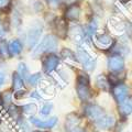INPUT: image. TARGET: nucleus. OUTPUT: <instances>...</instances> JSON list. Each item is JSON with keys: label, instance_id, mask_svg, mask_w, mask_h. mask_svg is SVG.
Segmentation results:
<instances>
[{"label": "nucleus", "instance_id": "nucleus-1", "mask_svg": "<svg viewBox=\"0 0 132 132\" xmlns=\"http://www.w3.org/2000/svg\"><path fill=\"white\" fill-rule=\"evenodd\" d=\"M57 46H59V40H57V38L52 34H48L45 36L42 40V42L38 45V47L34 50L32 55L34 59H36V57H39L40 55H42L43 53L54 52L55 50H57Z\"/></svg>", "mask_w": 132, "mask_h": 132}, {"label": "nucleus", "instance_id": "nucleus-2", "mask_svg": "<svg viewBox=\"0 0 132 132\" xmlns=\"http://www.w3.org/2000/svg\"><path fill=\"white\" fill-rule=\"evenodd\" d=\"M76 92L81 101H88L92 97V90L89 86V78L85 74H80L77 78Z\"/></svg>", "mask_w": 132, "mask_h": 132}, {"label": "nucleus", "instance_id": "nucleus-3", "mask_svg": "<svg viewBox=\"0 0 132 132\" xmlns=\"http://www.w3.org/2000/svg\"><path fill=\"white\" fill-rule=\"evenodd\" d=\"M77 59L78 61L80 62V64L82 65L86 71L88 72H93L95 67H96V62H97V59L95 57L92 53H89L87 50L84 48V47H78L77 50Z\"/></svg>", "mask_w": 132, "mask_h": 132}, {"label": "nucleus", "instance_id": "nucleus-4", "mask_svg": "<svg viewBox=\"0 0 132 132\" xmlns=\"http://www.w3.org/2000/svg\"><path fill=\"white\" fill-rule=\"evenodd\" d=\"M42 30H43V28L39 23L33 24V26L29 29L28 34H27V42H28V46L30 48H32L38 43L40 36L42 34Z\"/></svg>", "mask_w": 132, "mask_h": 132}, {"label": "nucleus", "instance_id": "nucleus-5", "mask_svg": "<svg viewBox=\"0 0 132 132\" xmlns=\"http://www.w3.org/2000/svg\"><path fill=\"white\" fill-rule=\"evenodd\" d=\"M68 34H69V36H71V39L76 44L84 45L86 34H85V30L80 26H78V24H73L68 30Z\"/></svg>", "mask_w": 132, "mask_h": 132}, {"label": "nucleus", "instance_id": "nucleus-6", "mask_svg": "<svg viewBox=\"0 0 132 132\" xmlns=\"http://www.w3.org/2000/svg\"><path fill=\"white\" fill-rule=\"evenodd\" d=\"M85 113L94 122H96L97 120H99V119L102 118L106 114L104 109L98 105H88L85 108Z\"/></svg>", "mask_w": 132, "mask_h": 132}, {"label": "nucleus", "instance_id": "nucleus-7", "mask_svg": "<svg viewBox=\"0 0 132 132\" xmlns=\"http://www.w3.org/2000/svg\"><path fill=\"white\" fill-rule=\"evenodd\" d=\"M60 64V57L55 54H50L43 60V71L46 74H51L54 69L57 68Z\"/></svg>", "mask_w": 132, "mask_h": 132}, {"label": "nucleus", "instance_id": "nucleus-8", "mask_svg": "<svg viewBox=\"0 0 132 132\" xmlns=\"http://www.w3.org/2000/svg\"><path fill=\"white\" fill-rule=\"evenodd\" d=\"M107 65H108L109 71H111L112 73L121 72L123 67H125V60H123V57L121 55L116 54L109 57Z\"/></svg>", "mask_w": 132, "mask_h": 132}, {"label": "nucleus", "instance_id": "nucleus-9", "mask_svg": "<svg viewBox=\"0 0 132 132\" xmlns=\"http://www.w3.org/2000/svg\"><path fill=\"white\" fill-rule=\"evenodd\" d=\"M112 95L116 99V101H117L118 104H120V102L128 99V96H129V88H128V86L125 84L114 85V87L112 88Z\"/></svg>", "mask_w": 132, "mask_h": 132}, {"label": "nucleus", "instance_id": "nucleus-10", "mask_svg": "<svg viewBox=\"0 0 132 132\" xmlns=\"http://www.w3.org/2000/svg\"><path fill=\"white\" fill-rule=\"evenodd\" d=\"M114 40L109 34H100L95 38V45L100 50H108L112 47Z\"/></svg>", "mask_w": 132, "mask_h": 132}, {"label": "nucleus", "instance_id": "nucleus-11", "mask_svg": "<svg viewBox=\"0 0 132 132\" xmlns=\"http://www.w3.org/2000/svg\"><path fill=\"white\" fill-rule=\"evenodd\" d=\"M30 122L38 128H42V129H52V128H54L55 125L57 123V118L53 117L51 119H47V120H40L38 118L31 117Z\"/></svg>", "mask_w": 132, "mask_h": 132}, {"label": "nucleus", "instance_id": "nucleus-12", "mask_svg": "<svg viewBox=\"0 0 132 132\" xmlns=\"http://www.w3.org/2000/svg\"><path fill=\"white\" fill-rule=\"evenodd\" d=\"M95 126L101 130H107L112 128L114 125V118L113 116H109V114H105L102 118H100L99 120H97L96 122H94Z\"/></svg>", "mask_w": 132, "mask_h": 132}, {"label": "nucleus", "instance_id": "nucleus-13", "mask_svg": "<svg viewBox=\"0 0 132 132\" xmlns=\"http://www.w3.org/2000/svg\"><path fill=\"white\" fill-rule=\"evenodd\" d=\"M80 16V8L78 5L68 6L65 10V19L68 21H77Z\"/></svg>", "mask_w": 132, "mask_h": 132}, {"label": "nucleus", "instance_id": "nucleus-14", "mask_svg": "<svg viewBox=\"0 0 132 132\" xmlns=\"http://www.w3.org/2000/svg\"><path fill=\"white\" fill-rule=\"evenodd\" d=\"M54 29L57 33V35L60 36V38L64 39L66 35H67L68 33V28H67V23L64 19H56L55 22H54Z\"/></svg>", "mask_w": 132, "mask_h": 132}, {"label": "nucleus", "instance_id": "nucleus-15", "mask_svg": "<svg viewBox=\"0 0 132 132\" xmlns=\"http://www.w3.org/2000/svg\"><path fill=\"white\" fill-rule=\"evenodd\" d=\"M80 122V119L77 114L75 113H71L66 117V120H65V130L67 132H71L73 130H75L77 126L79 125Z\"/></svg>", "mask_w": 132, "mask_h": 132}, {"label": "nucleus", "instance_id": "nucleus-16", "mask_svg": "<svg viewBox=\"0 0 132 132\" xmlns=\"http://www.w3.org/2000/svg\"><path fill=\"white\" fill-rule=\"evenodd\" d=\"M118 111L122 117H128L129 114L132 113V100L130 99H126L125 101H122L119 104Z\"/></svg>", "mask_w": 132, "mask_h": 132}, {"label": "nucleus", "instance_id": "nucleus-17", "mask_svg": "<svg viewBox=\"0 0 132 132\" xmlns=\"http://www.w3.org/2000/svg\"><path fill=\"white\" fill-rule=\"evenodd\" d=\"M109 28L116 34H121L125 31V24L117 18H112L109 20Z\"/></svg>", "mask_w": 132, "mask_h": 132}, {"label": "nucleus", "instance_id": "nucleus-18", "mask_svg": "<svg viewBox=\"0 0 132 132\" xmlns=\"http://www.w3.org/2000/svg\"><path fill=\"white\" fill-rule=\"evenodd\" d=\"M8 50H9L10 56H16L22 52V43L19 40H12L8 44Z\"/></svg>", "mask_w": 132, "mask_h": 132}, {"label": "nucleus", "instance_id": "nucleus-19", "mask_svg": "<svg viewBox=\"0 0 132 132\" xmlns=\"http://www.w3.org/2000/svg\"><path fill=\"white\" fill-rule=\"evenodd\" d=\"M12 87L15 90V93L24 89V79L18 73H13L12 75Z\"/></svg>", "mask_w": 132, "mask_h": 132}, {"label": "nucleus", "instance_id": "nucleus-20", "mask_svg": "<svg viewBox=\"0 0 132 132\" xmlns=\"http://www.w3.org/2000/svg\"><path fill=\"white\" fill-rule=\"evenodd\" d=\"M61 54H62V57H63L66 62H71V63H77L78 62L77 55H75V53L68 48H64Z\"/></svg>", "mask_w": 132, "mask_h": 132}, {"label": "nucleus", "instance_id": "nucleus-21", "mask_svg": "<svg viewBox=\"0 0 132 132\" xmlns=\"http://www.w3.org/2000/svg\"><path fill=\"white\" fill-rule=\"evenodd\" d=\"M96 84H97V86L100 89H102V90H108L110 82H109V80L107 79V78L104 75H98L97 78H96Z\"/></svg>", "mask_w": 132, "mask_h": 132}, {"label": "nucleus", "instance_id": "nucleus-22", "mask_svg": "<svg viewBox=\"0 0 132 132\" xmlns=\"http://www.w3.org/2000/svg\"><path fill=\"white\" fill-rule=\"evenodd\" d=\"M20 76H21L23 79H29L30 77V73H29V69L27 67V65L24 63H19V66H18V72Z\"/></svg>", "mask_w": 132, "mask_h": 132}, {"label": "nucleus", "instance_id": "nucleus-23", "mask_svg": "<svg viewBox=\"0 0 132 132\" xmlns=\"http://www.w3.org/2000/svg\"><path fill=\"white\" fill-rule=\"evenodd\" d=\"M96 30H97V23L95 21H92L87 26V28H86V31H85L86 36H88V38L92 39L95 35V33H96Z\"/></svg>", "mask_w": 132, "mask_h": 132}, {"label": "nucleus", "instance_id": "nucleus-24", "mask_svg": "<svg viewBox=\"0 0 132 132\" xmlns=\"http://www.w3.org/2000/svg\"><path fill=\"white\" fill-rule=\"evenodd\" d=\"M36 109H38V107H36L35 104H28V105H24L21 110L23 111L24 113L27 114H34L36 112Z\"/></svg>", "mask_w": 132, "mask_h": 132}, {"label": "nucleus", "instance_id": "nucleus-25", "mask_svg": "<svg viewBox=\"0 0 132 132\" xmlns=\"http://www.w3.org/2000/svg\"><path fill=\"white\" fill-rule=\"evenodd\" d=\"M41 79H42V76H41L40 73H36V74H33V75H31L30 77H29V84H30L31 86H38L40 84Z\"/></svg>", "mask_w": 132, "mask_h": 132}, {"label": "nucleus", "instance_id": "nucleus-26", "mask_svg": "<svg viewBox=\"0 0 132 132\" xmlns=\"http://www.w3.org/2000/svg\"><path fill=\"white\" fill-rule=\"evenodd\" d=\"M0 54L5 57L10 56L9 50H8V44L5 40H1V39H0Z\"/></svg>", "mask_w": 132, "mask_h": 132}, {"label": "nucleus", "instance_id": "nucleus-27", "mask_svg": "<svg viewBox=\"0 0 132 132\" xmlns=\"http://www.w3.org/2000/svg\"><path fill=\"white\" fill-rule=\"evenodd\" d=\"M53 109V104L52 102H46V104H44L43 107L41 108V113L43 116H48L51 113V111Z\"/></svg>", "mask_w": 132, "mask_h": 132}, {"label": "nucleus", "instance_id": "nucleus-28", "mask_svg": "<svg viewBox=\"0 0 132 132\" xmlns=\"http://www.w3.org/2000/svg\"><path fill=\"white\" fill-rule=\"evenodd\" d=\"M11 6V0H0V11H6Z\"/></svg>", "mask_w": 132, "mask_h": 132}, {"label": "nucleus", "instance_id": "nucleus-29", "mask_svg": "<svg viewBox=\"0 0 132 132\" xmlns=\"http://www.w3.org/2000/svg\"><path fill=\"white\" fill-rule=\"evenodd\" d=\"M11 100H12V95L10 92H6L5 94H3L2 96V101L5 102L6 106H9L11 104Z\"/></svg>", "mask_w": 132, "mask_h": 132}, {"label": "nucleus", "instance_id": "nucleus-30", "mask_svg": "<svg viewBox=\"0 0 132 132\" xmlns=\"http://www.w3.org/2000/svg\"><path fill=\"white\" fill-rule=\"evenodd\" d=\"M125 8H126V10H127V13L132 16V1L127 2L126 5H125Z\"/></svg>", "mask_w": 132, "mask_h": 132}, {"label": "nucleus", "instance_id": "nucleus-31", "mask_svg": "<svg viewBox=\"0 0 132 132\" xmlns=\"http://www.w3.org/2000/svg\"><path fill=\"white\" fill-rule=\"evenodd\" d=\"M62 0H47V2L51 5L52 7H57L61 3Z\"/></svg>", "mask_w": 132, "mask_h": 132}, {"label": "nucleus", "instance_id": "nucleus-32", "mask_svg": "<svg viewBox=\"0 0 132 132\" xmlns=\"http://www.w3.org/2000/svg\"><path fill=\"white\" fill-rule=\"evenodd\" d=\"M6 81V74L0 71V85H2Z\"/></svg>", "mask_w": 132, "mask_h": 132}, {"label": "nucleus", "instance_id": "nucleus-33", "mask_svg": "<svg viewBox=\"0 0 132 132\" xmlns=\"http://www.w3.org/2000/svg\"><path fill=\"white\" fill-rule=\"evenodd\" d=\"M5 28L2 27V24H1V21H0V38H1V36H3L5 35Z\"/></svg>", "mask_w": 132, "mask_h": 132}, {"label": "nucleus", "instance_id": "nucleus-34", "mask_svg": "<svg viewBox=\"0 0 132 132\" xmlns=\"http://www.w3.org/2000/svg\"><path fill=\"white\" fill-rule=\"evenodd\" d=\"M78 0H65V2L67 3L68 6H72V5H76V2Z\"/></svg>", "mask_w": 132, "mask_h": 132}, {"label": "nucleus", "instance_id": "nucleus-35", "mask_svg": "<svg viewBox=\"0 0 132 132\" xmlns=\"http://www.w3.org/2000/svg\"><path fill=\"white\" fill-rule=\"evenodd\" d=\"M75 132H85L84 130H77V131H75Z\"/></svg>", "mask_w": 132, "mask_h": 132}, {"label": "nucleus", "instance_id": "nucleus-36", "mask_svg": "<svg viewBox=\"0 0 132 132\" xmlns=\"http://www.w3.org/2000/svg\"><path fill=\"white\" fill-rule=\"evenodd\" d=\"M34 132H44V131H34Z\"/></svg>", "mask_w": 132, "mask_h": 132}]
</instances>
